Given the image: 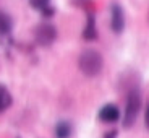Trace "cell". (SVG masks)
Returning a JSON list of instances; mask_svg holds the SVG:
<instances>
[{
	"label": "cell",
	"mask_w": 149,
	"mask_h": 138,
	"mask_svg": "<svg viewBox=\"0 0 149 138\" xmlns=\"http://www.w3.org/2000/svg\"><path fill=\"white\" fill-rule=\"evenodd\" d=\"M99 119L102 122H107V123H112V122H117L120 119V111L117 106L113 104H105L104 107L99 111Z\"/></svg>",
	"instance_id": "cell-5"
},
{
	"label": "cell",
	"mask_w": 149,
	"mask_h": 138,
	"mask_svg": "<svg viewBox=\"0 0 149 138\" xmlns=\"http://www.w3.org/2000/svg\"><path fill=\"white\" fill-rule=\"evenodd\" d=\"M141 109V93L138 88H131L127 97V109H125V116H123V127L130 128L139 114Z\"/></svg>",
	"instance_id": "cell-2"
},
{
	"label": "cell",
	"mask_w": 149,
	"mask_h": 138,
	"mask_svg": "<svg viewBox=\"0 0 149 138\" xmlns=\"http://www.w3.org/2000/svg\"><path fill=\"white\" fill-rule=\"evenodd\" d=\"M110 28L115 34H120L125 29V11L118 4L110 7Z\"/></svg>",
	"instance_id": "cell-4"
},
{
	"label": "cell",
	"mask_w": 149,
	"mask_h": 138,
	"mask_svg": "<svg viewBox=\"0 0 149 138\" xmlns=\"http://www.w3.org/2000/svg\"><path fill=\"white\" fill-rule=\"evenodd\" d=\"M144 123H146V127L149 128V106H148V109H146V116H144Z\"/></svg>",
	"instance_id": "cell-13"
},
{
	"label": "cell",
	"mask_w": 149,
	"mask_h": 138,
	"mask_svg": "<svg viewBox=\"0 0 149 138\" xmlns=\"http://www.w3.org/2000/svg\"><path fill=\"white\" fill-rule=\"evenodd\" d=\"M11 102H13V99H11L10 91H8L3 85H0V112L7 111L11 106Z\"/></svg>",
	"instance_id": "cell-8"
},
{
	"label": "cell",
	"mask_w": 149,
	"mask_h": 138,
	"mask_svg": "<svg viewBox=\"0 0 149 138\" xmlns=\"http://www.w3.org/2000/svg\"><path fill=\"white\" fill-rule=\"evenodd\" d=\"M78 67L81 73H84L86 76H96L101 73L102 67H104V59L97 50L86 49L78 57Z\"/></svg>",
	"instance_id": "cell-1"
},
{
	"label": "cell",
	"mask_w": 149,
	"mask_h": 138,
	"mask_svg": "<svg viewBox=\"0 0 149 138\" xmlns=\"http://www.w3.org/2000/svg\"><path fill=\"white\" fill-rule=\"evenodd\" d=\"M57 39V28L50 23H41L34 29V41L41 47H49L52 46Z\"/></svg>",
	"instance_id": "cell-3"
},
{
	"label": "cell",
	"mask_w": 149,
	"mask_h": 138,
	"mask_svg": "<svg viewBox=\"0 0 149 138\" xmlns=\"http://www.w3.org/2000/svg\"><path fill=\"white\" fill-rule=\"evenodd\" d=\"M83 37L86 41H94L97 39V28H96V16L94 13H88V21H86V28L83 29Z\"/></svg>",
	"instance_id": "cell-6"
},
{
	"label": "cell",
	"mask_w": 149,
	"mask_h": 138,
	"mask_svg": "<svg viewBox=\"0 0 149 138\" xmlns=\"http://www.w3.org/2000/svg\"><path fill=\"white\" fill-rule=\"evenodd\" d=\"M57 138H68L71 135V125L68 122H58L55 127Z\"/></svg>",
	"instance_id": "cell-9"
},
{
	"label": "cell",
	"mask_w": 149,
	"mask_h": 138,
	"mask_svg": "<svg viewBox=\"0 0 149 138\" xmlns=\"http://www.w3.org/2000/svg\"><path fill=\"white\" fill-rule=\"evenodd\" d=\"M11 28H13V20L8 13L0 11V36H7L10 34Z\"/></svg>",
	"instance_id": "cell-7"
},
{
	"label": "cell",
	"mask_w": 149,
	"mask_h": 138,
	"mask_svg": "<svg viewBox=\"0 0 149 138\" xmlns=\"http://www.w3.org/2000/svg\"><path fill=\"white\" fill-rule=\"evenodd\" d=\"M115 132H110V133H107V135H105V138H115Z\"/></svg>",
	"instance_id": "cell-14"
},
{
	"label": "cell",
	"mask_w": 149,
	"mask_h": 138,
	"mask_svg": "<svg viewBox=\"0 0 149 138\" xmlns=\"http://www.w3.org/2000/svg\"><path fill=\"white\" fill-rule=\"evenodd\" d=\"M73 4L76 7L86 10L88 13H91V10H93V0H73Z\"/></svg>",
	"instance_id": "cell-11"
},
{
	"label": "cell",
	"mask_w": 149,
	"mask_h": 138,
	"mask_svg": "<svg viewBox=\"0 0 149 138\" xmlns=\"http://www.w3.org/2000/svg\"><path fill=\"white\" fill-rule=\"evenodd\" d=\"M54 13H55V8L54 7H49V8H45L44 11H41V15L44 16V18H52Z\"/></svg>",
	"instance_id": "cell-12"
},
{
	"label": "cell",
	"mask_w": 149,
	"mask_h": 138,
	"mask_svg": "<svg viewBox=\"0 0 149 138\" xmlns=\"http://www.w3.org/2000/svg\"><path fill=\"white\" fill-rule=\"evenodd\" d=\"M29 5L37 11H44L45 8L52 7L50 5V0H29Z\"/></svg>",
	"instance_id": "cell-10"
}]
</instances>
